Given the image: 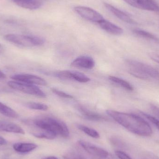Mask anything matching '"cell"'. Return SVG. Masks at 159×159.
<instances>
[{
  "instance_id": "cell-11",
  "label": "cell",
  "mask_w": 159,
  "mask_h": 159,
  "mask_svg": "<svg viewBox=\"0 0 159 159\" xmlns=\"http://www.w3.org/2000/svg\"><path fill=\"white\" fill-rule=\"evenodd\" d=\"M73 67L82 69H93L95 65V61L91 57L88 56H81L73 61L71 63Z\"/></svg>"
},
{
  "instance_id": "cell-4",
  "label": "cell",
  "mask_w": 159,
  "mask_h": 159,
  "mask_svg": "<svg viewBox=\"0 0 159 159\" xmlns=\"http://www.w3.org/2000/svg\"><path fill=\"white\" fill-rule=\"evenodd\" d=\"M4 37L6 41L9 43L22 47L40 46L45 43L43 38L35 35L9 34L5 35Z\"/></svg>"
},
{
  "instance_id": "cell-32",
  "label": "cell",
  "mask_w": 159,
  "mask_h": 159,
  "mask_svg": "<svg viewBox=\"0 0 159 159\" xmlns=\"http://www.w3.org/2000/svg\"><path fill=\"white\" fill-rule=\"evenodd\" d=\"M6 78V75L3 72L0 70V80L5 79Z\"/></svg>"
},
{
  "instance_id": "cell-17",
  "label": "cell",
  "mask_w": 159,
  "mask_h": 159,
  "mask_svg": "<svg viewBox=\"0 0 159 159\" xmlns=\"http://www.w3.org/2000/svg\"><path fill=\"white\" fill-rule=\"evenodd\" d=\"M109 79L112 82L116 84H117L118 86L123 89H125L126 90L129 91H132L134 90V88L132 85L126 80L118 78V77H115V76H110L108 77Z\"/></svg>"
},
{
  "instance_id": "cell-16",
  "label": "cell",
  "mask_w": 159,
  "mask_h": 159,
  "mask_svg": "<svg viewBox=\"0 0 159 159\" xmlns=\"http://www.w3.org/2000/svg\"><path fill=\"white\" fill-rule=\"evenodd\" d=\"M14 150L20 154H27L35 150L38 146L33 143H18L13 146Z\"/></svg>"
},
{
  "instance_id": "cell-12",
  "label": "cell",
  "mask_w": 159,
  "mask_h": 159,
  "mask_svg": "<svg viewBox=\"0 0 159 159\" xmlns=\"http://www.w3.org/2000/svg\"><path fill=\"white\" fill-rule=\"evenodd\" d=\"M98 24L103 30L110 34L119 35L123 34V30L121 28L106 20H103Z\"/></svg>"
},
{
  "instance_id": "cell-13",
  "label": "cell",
  "mask_w": 159,
  "mask_h": 159,
  "mask_svg": "<svg viewBox=\"0 0 159 159\" xmlns=\"http://www.w3.org/2000/svg\"><path fill=\"white\" fill-rule=\"evenodd\" d=\"M0 131L19 134H25V131L20 126L16 123L6 120H0Z\"/></svg>"
},
{
  "instance_id": "cell-1",
  "label": "cell",
  "mask_w": 159,
  "mask_h": 159,
  "mask_svg": "<svg viewBox=\"0 0 159 159\" xmlns=\"http://www.w3.org/2000/svg\"><path fill=\"white\" fill-rule=\"evenodd\" d=\"M31 125L37 130L34 136L41 139L53 140L60 135L64 138L70 136L69 128L61 120L49 116L38 117L33 120Z\"/></svg>"
},
{
  "instance_id": "cell-24",
  "label": "cell",
  "mask_w": 159,
  "mask_h": 159,
  "mask_svg": "<svg viewBox=\"0 0 159 159\" xmlns=\"http://www.w3.org/2000/svg\"><path fill=\"white\" fill-rule=\"evenodd\" d=\"M51 90L56 95H58V96H60V97H62V98L72 99V98H73L74 97L72 95L68 94V93H66L62 91L59 90L55 89V88H52L51 89Z\"/></svg>"
},
{
  "instance_id": "cell-33",
  "label": "cell",
  "mask_w": 159,
  "mask_h": 159,
  "mask_svg": "<svg viewBox=\"0 0 159 159\" xmlns=\"http://www.w3.org/2000/svg\"><path fill=\"white\" fill-rule=\"evenodd\" d=\"M43 159H58L56 157H53V156H52V157H47L44 158H43Z\"/></svg>"
},
{
  "instance_id": "cell-10",
  "label": "cell",
  "mask_w": 159,
  "mask_h": 159,
  "mask_svg": "<svg viewBox=\"0 0 159 159\" xmlns=\"http://www.w3.org/2000/svg\"><path fill=\"white\" fill-rule=\"evenodd\" d=\"M104 5L108 11L122 21L129 24H134L136 23V22L125 12L107 3H105Z\"/></svg>"
},
{
  "instance_id": "cell-3",
  "label": "cell",
  "mask_w": 159,
  "mask_h": 159,
  "mask_svg": "<svg viewBox=\"0 0 159 159\" xmlns=\"http://www.w3.org/2000/svg\"><path fill=\"white\" fill-rule=\"evenodd\" d=\"M127 65L129 73L136 78L159 80V71L150 65L134 60H128Z\"/></svg>"
},
{
  "instance_id": "cell-31",
  "label": "cell",
  "mask_w": 159,
  "mask_h": 159,
  "mask_svg": "<svg viewBox=\"0 0 159 159\" xmlns=\"http://www.w3.org/2000/svg\"><path fill=\"white\" fill-rule=\"evenodd\" d=\"M7 143V141L3 137L0 136V145H4Z\"/></svg>"
},
{
  "instance_id": "cell-21",
  "label": "cell",
  "mask_w": 159,
  "mask_h": 159,
  "mask_svg": "<svg viewBox=\"0 0 159 159\" xmlns=\"http://www.w3.org/2000/svg\"><path fill=\"white\" fill-rule=\"evenodd\" d=\"M72 80H76L81 83H86L90 81V79L84 74L77 71H71Z\"/></svg>"
},
{
  "instance_id": "cell-26",
  "label": "cell",
  "mask_w": 159,
  "mask_h": 159,
  "mask_svg": "<svg viewBox=\"0 0 159 159\" xmlns=\"http://www.w3.org/2000/svg\"><path fill=\"white\" fill-rule=\"evenodd\" d=\"M64 159H86L79 154L75 153H70L64 156Z\"/></svg>"
},
{
  "instance_id": "cell-14",
  "label": "cell",
  "mask_w": 159,
  "mask_h": 159,
  "mask_svg": "<svg viewBox=\"0 0 159 159\" xmlns=\"http://www.w3.org/2000/svg\"><path fill=\"white\" fill-rule=\"evenodd\" d=\"M14 3L22 8L35 10L41 7L43 0H11Z\"/></svg>"
},
{
  "instance_id": "cell-29",
  "label": "cell",
  "mask_w": 159,
  "mask_h": 159,
  "mask_svg": "<svg viewBox=\"0 0 159 159\" xmlns=\"http://www.w3.org/2000/svg\"><path fill=\"white\" fill-rule=\"evenodd\" d=\"M111 142H112V144L118 147L121 148H124L125 147L124 143L119 139H117V138H113L111 140Z\"/></svg>"
},
{
  "instance_id": "cell-5",
  "label": "cell",
  "mask_w": 159,
  "mask_h": 159,
  "mask_svg": "<svg viewBox=\"0 0 159 159\" xmlns=\"http://www.w3.org/2000/svg\"><path fill=\"white\" fill-rule=\"evenodd\" d=\"M7 84L12 89L19 91L26 94L41 98H45L46 97V95L45 93L39 87L34 84L20 82L16 80L9 81L7 82Z\"/></svg>"
},
{
  "instance_id": "cell-28",
  "label": "cell",
  "mask_w": 159,
  "mask_h": 159,
  "mask_svg": "<svg viewBox=\"0 0 159 159\" xmlns=\"http://www.w3.org/2000/svg\"><path fill=\"white\" fill-rule=\"evenodd\" d=\"M116 155L120 159H132L128 154L120 150H117L116 151Z\"/></svg>"
},
{
  "instance_id": "cell-23",
  "label": "cell",
  "mask_w": 159,
  "mask_h": 159,
  "mask_svg": "<svg viewBox=\"0 0 159 159\" xmlns=\"http://www.w3.org/2000/svg\"><path fill=\"white\" fill-rule=\"evenodd\" d=\"M54 75L58 78L63 80H72L70 70H62L57 72Z\"/></svg>"
},
{
  "instance_id": "cell-30",
  "label": "cell",
  "mask_w": 159,
  "mask_h": 159,
  "mask_svg": "<svg viewBox=\"0 0 159 159\" xmlns=\"http://www.w3.org/2000/svg\"><path fill=\"white\" fill-rule=\"evenodd\" d=\"M149 57L151 60L159 64V55L158 54L154 53H150L149 54Z\"/></svg>"
},
{
  "instance_id": "cell-9",
  "label": "cell",
  "mask_w": 159,
  "mask_h": 159,
  "mask_svg": "<svg viewBox=\"0 0 159 159\" xmlns=\"http://www.w3.org/2000/svg\"><path fill=\"white\" fill-rule=\"evenodd\" d=\"M11 78L16 81L35 85L46 86L47 84V81L43 78L36 75L28 74L14 75L11 76Z\"/></svg>"
},
{
  "instance_id": "cell-34",
  "label": "cell",
  "mask_w": 159,
  "mask_h": 159,
  "mask_svg": "<svg viewBox=\"0 0 159 159\" xmlns=\"http://www.w3.org/2000/svg\"><path fill=\"white\" fill-rule=\"evenodd\" d=\"M153 159H159V158L158 157H157L156 156H153Z\"/></svg>"
},
{
  "instance_id": "cell-15",
  "label": "cell",
  "mask_w": 159,
  "mask_h": 159,
  "mask_svg": "<svg viewBox=\"0 0 159 159\" xmlns=\"http://www.w3.org/2000/svg\"><path fill=\"white\" fill-rule=\"evenodd\" d=\"M77 109L82 116L86 119L89 120H93V121H105L107 120V119L104 116L88 110V109L83 107L79 106Z\"/></svg>"
},
{
  "instance_id": "cell-2",
  "label": "cell",
  "mask_w": 159,
  "mask_h": 159,
  "mask_svg": "<svg viewBox=\"0 0 159 159\" xmlns=\"http://www.w3.org/2000/svg\"><path fill=\"white\" fill-rule=\"evenodd\" d=\"M107 114L129 131L143 137L150 136L153 134L152 128L145 120L139 116L130 113L107 110Z\"/></svg>"
},
{
  "instance_id": "cell-20",
  "label": "cell",
  "mask_w": 159,
  "mask_h": 159,
  "mask_svg": "<svg viewBox=\"0 0 159 159\" xmlns=\"http://www.w3.org/2000/svg\"><path fill=\"white\" fill-rule=\"evenodd\" d=\"M76 127L79 129L84 132V133L86 134L87 135L89 136L90 137L95 138V139H98V138L100 137L99 133L94 129L89 128V127L84 126V125H81V124H77L76 125Z\"/></svg>"
},
{
  "instance_id": "cell-27",
  "label": "cell",
  "mask_w": 159,
  "mask_h": 159,
  "mask_svg": "<svg viewBox=\"0 0 159 159\" xmlns=\"http://www.w3.org/2000/svg\"><path fill=\"white\" fill-rule=\"evenodd\" d=\"M150 109L155 117L159 120V107L152 104L150 105Z\"/></svg>"
},
{
  "instance_id": "cell-22",
  "label": "cell",
  "mask_w": 159,
  "mask_h": 159,
  "mask_svg": "<svg viewBox=\"0 0 159 159\" xmlns=\"http://www.w3.org/2000/svg\"><path fill=\"white\" fill-rule=\"evenodd\" d=\"M24 105L27 108L33 110L46 111L48 109V106L47 105L35 102H28L24 103Z\"/></svg>"
},
{
  "instance_id": "cell-8",
  "label": "cell",
  "mask_w": 159,
  "mask_h": 159,
  "mask_svg": "<svg viewBox=\"0 0 159 159\" xmlns=\"http://www.w3.org/2000/svg\"><path fill=\"white\" fill-rule=\"evenodd\" d=\"M131 6L141 10L159 12V5L155 0H123Z\"/></svg>"
},
{
  "instance_id": "cell-18",
  "label": "cell",
  "mask_w": 159,
  "mask_h": 159,
  "mask_svg": "<svg viewBox=\"0 0 159 159\" xmlns=\"http://www.w3.org/2000/svg\"><path fill=\"white\" fill-rule=\"evenodd\" d=\"M0 113L3 116L11 118L18 117L17 113L14 109L0 102Z\"/></svg>"
},
{
  "instance_id": "cell-7",
  "label": "cell",
  "mask_w": 159,
  "mask_h": 159,
  "mask_svg": "<svg viewBox=\"0 0 159 159\" xmlns=\"http://www.w3.org/2000/svg\"><path fill=\"white\" fill-rule=\"evenodd\" d=\"M74 10L81 17L92 22L98 23L104 19L100 13L90 7L79 6L75 7Z\"/></svg>"
},
{
  "instance_id": "cell-25",
  "label": "cell",
  "mask_w": 159,
  "mask_h": 159,
  "mask_svg": "<svg viewBox=\"0 0 159 159\" xmlns=\"http://www.w3.org/2000/svg\"><path fill=\"white\" fill-rule=\"evenodd\" d=\"M141 114H142V115L144 116L149 121L153 123L159 130V120L156 118L155 117L152 116L150 115L143 113V112H141Z\"/></svg>"
},
{
  "instance_id": "cell-6",
  "label": "cell",
  "mask_w": 159,
  "mask_h": 159,
  "mask_svg": "<svg viewBox=\"0 0 159 159\" xmlns=\"http://www.w3.org/2000/svg\"><path fill=\"white\" fill-rule=\"evenodd\" d=\"M78 143L84 150L93 159H106L108 157V152L103 148L84 140H80Z\"/></svg>"
},
{
  "instance_id": "cell-19",
  "label": "cell",
  "mask_w": 159,
  "mask_h": 159,
  "mask_svg": "<svg viewBox=\"0 0 159 159\" xmlns=\"http://www.w3.org/2000/svg\"><path fill=\"white\" fill-rule=\"evenodd\" d=\"M133 32L134 34L139 37L148 39V40H152L156 42H159V39L157 36L146 31L140 30V29H134Z\"/></svg>"
}]
</instances>
